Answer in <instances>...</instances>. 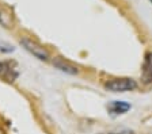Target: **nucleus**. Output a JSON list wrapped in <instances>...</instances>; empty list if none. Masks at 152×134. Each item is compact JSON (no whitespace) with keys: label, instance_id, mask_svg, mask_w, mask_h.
Returning a JSON list of instances; mask_svg holds the SVG:
<instances>
[{"label":"nucleus","instance_id":"nucleus-3","mask_svg":"<svg viewBox=\"0 0 152 134\" xmlns=\"http://www.w3.org/2000/svg\"><path fill=\"white\" fill-rule=\"evenodd\" d=\"M53 65L57 68V69L63 70V72H65V73H69V75H76L79 70H77V68L75 67V65H72L71 62H68V61H65L64 58H54L53 60Z\"/></svg>","mask_w":152,"mask_h":134},{"label":"nucleus","instance_id":"nucleus-1","mask_svg":"<svg viewBox=\"0 0 152 134\" xmlns=\"http://www.w3.org/2000/svg\"><path fill=\"white\" fill-rule=\"evenodd\" d=\"M137 87L136 81L132 79H114L106 83V88L113 92H125V91H132Z\"/></svg>","mask_w":152,"mask_h":134},{"label":"nucleus","instance_id":"nucleus-7","mask_svg":"<svg viewBox=\"0 0 152 134\" xmlns=\"http://www.w3.org/2000/svg\"><path fill=\"white\" fill-rule=\"evenodd\" d=\"M151 1H152V0H151Z\"/></svg>","mask_w":152,"mask_h":134},{"label":"nucleus","instance_id":"nucleus-2","mask_svg":"<svg viewBox=\"0 0 152 134\" xmlns=\"http://www.w3.org/2000/svg\"><path fill=\"white\" fill-rule=\"evenodd\" d=\"M20 43L23 45V48L28 51V53H31L34 57H37L38 60H42V61H48L49 60V53L42 48L41 45H38L35 41L33 39H28V38H23L20 41Z\"/></svg>","mask_w":152,"mask_h":134},{"label":"nucleus","instance_id":"nucleus-6","mask_svg":"<svg viewBox=\"0 0 152 134\" xmlns=\"http://www.w3.org/2000/svg\"><path fill=\"white\" fill-rule=\"evenodd\" d=\"M128 110H130V104H128V103H125V102H118V100H115V102L109 104V111H110L111 114H124V112H126Z\"/></svg>","mask_w":152,"mask_h":134},{"label":"nucleus","instance_id":"nucleus-5","mask_svg":"<svg viewBox=\"0 0 152 134\" xmlns=\"http://www.w3.org/2000/svg\"><path fill=\"white\" fill-rule=\"evenodd\" d=\"M0 25H3L4 27H7V29L12 27V25H14L11 12L3 6H0Z\"/></svg>","mask_w":152,"mask_h":134},{"label":"nucleus","instance_id":"nucleus-4","mask_svg":"<svg viewBox=\"0 0 152 134\" xmlns=\"http://www.w3.org/2000/svg\"><path fill=\"white\" fill-rule=\"evenodd\" d=\"M142 80H144V83L152 81V53H148L145 56L144 67H142Z\"/></svg>","mask_w":152,"mask_h":134}]
</instances>
